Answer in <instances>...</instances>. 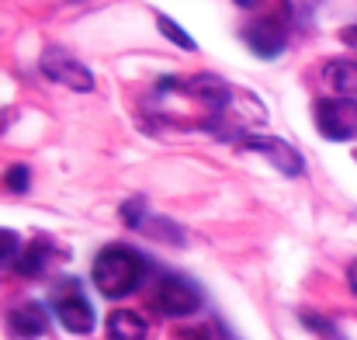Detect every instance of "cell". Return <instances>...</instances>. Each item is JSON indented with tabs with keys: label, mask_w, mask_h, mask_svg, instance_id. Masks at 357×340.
Returning <instances> with one entry per match:
<instances>
[{
	"label": "cell",
	"mask_w": 357,
	"mask_h": 340,
	"mask_svg": "<svg viewBox=\"0 0 357 340\" xmlns=\"http://www.w3.org/2000/svg\"><path fill=\"white\" fill-rule=\"evenodd\" d=\"M28 184H31V174H28V167H24V163H17V167H10V170L3 174V188H7V191H14V195H24V191H28Z\"/></svg>",
	"instance_id": "13"
},
{
	"label": "cell",
	"mask_w": 357,
	"mask_h": 340,
	"mask_svg": "<svg viewBox=\"0 0 357 340\" xmlns=\"http://www.w3.org/2000/svg\"><path fill=\"white\" fill-rule=\"evenodd\" d=\"M239 146L250 149V153H260L264 160H271L284 177H298L305 170V160L295 146H288L284 139H274V135H239Z\"/></svg>",
	"instance_id": "5"
},
{
	"label": "cell",
	"mask_w": 357,
	"mask_h": 340,
	"mask_svg": "<svg viewBox=\"0 0 357 340\" xmlns=\"http://www.w3.org/2000/svg\"><path fill=\"white\" fill-rule=\"evenodd\" d=\"M347 285H351V292L357 295V260L351 264V267H347Z\"/></svg>",
	"instance_id": "18"
},
{
	"label": "cell",
	"mask_w": 357,
	"mask_h": 340,
	"mask_svg": "<svg viewBox=\"0 0 357 340\" xmlns=\"http://www.w3.org/2000/svg\"><path fill=\"white\" fill-rule=\"evenodd\" d=\"M260 0H236V7H243V10H253Z\"/></svg>",
	"instance_id": "19"
},
{
	"label": "cell",
	"mask_w": 357,
	"mask_h": 340,
	"mask_svg": "<svg viewBox=\"0 0 357 340\" xmlns=\"http://www.w3.org/2000/svg\"><path fill=\"white\" fill-rule=\"evenodd\" d=\"M149 337V323L132 313V309H115L108 316V340H146Z\"/></svg>",
	"instance_id": "9"
},
{
	"label": "cell",
	"mask_w": 357,
	"mask_h": 340,
	"mask_svg": "<svg viewBox=\"0 0 357 340\" xmlns=\"http://www.w3.org/2000/svg\"><path fill=\"white\" fill-rule=\"evenodd\" d=\"M52 257H56V250H52L45 239H35V243L21 253V260H17L14 267H17V274H24V278H38V274L49 267Z\"/></svg>",
	"instance_id": "11"
},
{
	"label": "cell",
	"mask_w": 357,
	"mask_h": 340,
	"mask_svg": "<svg viewBox=\"0 0 357 340\" xmlns=\"http://www.w3.org/2000/svg\"><path fill=\"white\" fill-rule=\"evenodd\" d=\"M316 125L326 139L347 142L357 135V101L354 98H326L316 105Z\"/></svg>",
	"instance_id": "4"
},
{
	"label": "cell",
	"mask_w": 357,
	"mask_h": 340,
	"mask_svg": "<svg viewBox=\"0 0 357 340\" xmlns=\"http://www.w3.org/2000/svg\"><path fill=\"white\" fill-rule=\"evenodd\" d=\"M45 327H49V316H45V309H42L38 302H21L17 309L7 313V330L21 340L42 337Z\"/></svg>",
	"instance_id": "8"
},
{
	"label": "cell",
	"mask_w": 357,
	"mask_h": 340,
	"mask_svg": "<svg viewBox=\"0 0 357 340\" xmlns=\"http://www.w3.org/2000/svg\"><path fill=\"white\" fill-rule=\"evenodd\" d=\"M156 28H160V31H163V38H170L177 49H184V52H195V38H191V35H188V31H184L177 21H170L167 14H160V17H156Z\"/></svg>",
	"instance_id": "12"
},
{
	"label": "cell",
	"mask_w": 357,
	"mask_h": 340,
	"mask_svg": "<svg viewBox=\"0 0 357 340\" xmlns=\"http://www.w3.org/2000/svg\"><path fill=\"white\" fill-rule=\"evenodd\" d=\"M284 28H288V21H281V14H267V17L246 24L243 38H246L250 52H257L260 59H278L284 52Z\"/></svg>",
	"instance_id": "6"
},
{
	"label": "cell",
	"mask_w": 357,
	"mask_h": 340,
	"mask_svg": "<svg viewBox=\"0 0 357 340\" xmlns=\"http://www.w3.org/2000/svg\"><path fill=\"white\" fill-rule=\"evenodd\" d=\"M153 309L163 313V316L181 320V316H191V313L202 309V295H198V288H195L188 278L167 274V278H160L156 288H153Z\"/></svg>",
	"instance_id": "2"
},
{
	"label": "cell",
	"mask_w": 357,
	"mask_h": 340,
	"mask_svg": "<svg viewBox=\"0 0 357 340\" xmlns=\"http://www.w3.org/2000/svg\"><path fill=\"white\" fill-rule=\"evenodd\" d=\"M56 316L70 334H91L94 330V306L80 295V292H66L56 299Z\"/></svg>",
	"instance_id": "7"
},
{
	"label": "cell",
	"mask_w": 357,
	"mask_h": 340,
	"mask_svg": "<svg viewBox=\"0 0 357 340\" xmlns=\"http://www.w3.org/2000/svg\"><path fill=\"white\" fill-rule=\"evenodd\" d=\"M142 281V257L132 246H105L94 260V285L101 295L121 299Z\"/></svg>",
	"instance_id": "1"
},
{
	"label": "cell",
	"mask_w": 357,
	"mask_h": 340,
	"mask_svg": "<svg viewBox=\"0 0 357 340\" xmlns=\"http://www.w3.org/2000/svg\"><path fill=\"white\" fill-rule=\"evenodd\" d=\"M121 219H125V226L139 229L142 223H146V202H142V198L125 202V205H121Z\"/></svg>",
	"instance_id": "15"
},
{
	"label": "cell",
	"mask_w": 357,
	"mask_h": 340,
	"mask_svg": "<svg viewBox=\"0 0 357 340\" xmlns=\"http://www.w3.org/2000/svg\"><path fill=\"white\" fill-rule=\"evenodd\" d=\"M17 253V232H10V229H0V267L10 260Z\"/></svg>",
	"instance_id": "16"
},
{
	"label": "cell",
	"mask_w": 357,
	"mask_h": 340,
	"mask_svg": "<svg viewBox=\"0 0 357 340\" xmlns=\"http://www.w3.org/2000/svg\"><path fill=\"white\" fill-rule=\"evenodd\" d=\"M38 70H42L49 80H56V84H63V87H70V91H80V94L94 91V73H91L80 59H73L66 49H59V45H49V49L42 52Z\"/></svg>",
	"instance_id": "3"
},
{
	"label": "cell",
	"mask_w": 357,
	"mask_h": 340,
	"mask_svg": "<svg viewBox=\"0 0 357 340\" xmlns=\"http://www.w3.org/2000/svg\"><path fill=\"white\" fill-rule=\"evenodd\" d=\"M340 42H344V45H351V49H357V24H351V28H344V31H340Z\"/></svg>",
	"instance_id": "17"
},
{
	"label": "cell",
	"mask_w": 357,
	"mask_h": 340,
	"mask_svg": "<svg viewBox=\"0 0 357 340\" xmlns=\"http://www.w3.org/2000/svg\"><path fill=\"white\" fill-rule=\"evenodd\" d=\"M142 229H146V232H153V236H163V239H170V243H177V246L184 243V232L174 226V223H167V219H146Z\"/></svg>",
	"instance_id": "14"
},
{
	"label": "cell",
	"mask_w": 357,
	"mask_h": 340,
	"mask_svg": "<svg viewBox=\"0 0 357 340\" xmlns=\"http://www.w3.org/2000/svg\"><path fill=\"white\" fill-rule=\"evenodd\" d=\"M326 84L340 94V98H357V63L354 59H333L326 63Z\"/></svg>",
	"instance_id": "10"
}]
</instances>
